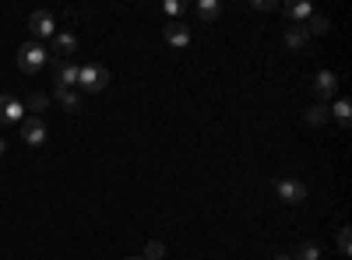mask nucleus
Returning a JSON list of instances; mask_svg holds the SVG:
<instances>
[{
    "instance_id": "obj_1",
    "label": "nucleus",
    "mask_w": 352,
    "mask_h": 260,
    "mask_svg": "<svg viewBox=\"0 0 352 260\" xmlns=\"http://www.w3.org/2000/svg\"><path fill=\"white\" fill-rule=\"evenodd\" d=\"M50 64V49L43 46V43H21V49H18V67L25 71V74H39L43 67Z\"/></svg>"
},
{
    "instance_id": "obj_2",
    "label": "nucleus",
    "mask_w": 352,
    "mask_h": 260,
    "mask_svg": "<svg viewBox=\"0 0 352 260\" xmlns=\"http://www.w3.org/2000/svg\"><path fill=\"white\" fill-rule=\"evenodd\" d=\"M78 84H81L88 95H96V92H102L106 84H109V71L102 64H81L78 67Z\"/></svg>"
},
{
    "instance_id": "obj_3",
    "label": "nucleus",
    "mask_w": 352,
    "mask_h": 260,
    "mask_svg": "<svg viewBox=\"0 0 352 260\" xmlns=\"http://www.w3.org/2000/svg\"><path fill=\"white\" fill-rule=\"evenodd\" d=\"M21 141H25V144H32V148L46 144V141H50V127H46V120H43V117H25V120H21Z\"/></svg>"
},
{
    "instance_id": "obj_4",
    "label": "nucleus",
    "mask_w": 352,
    "mask_h": 260,
    "mask_svg": "<svg viewBox=\"0 0 352 260\" xmlns=\"http://www.w3.org/2000/svg\"><path fill=\"white\" fill-rule=\"evenodd\" d=\"M28 32H32V43H43V39H53L56 36V21L50 11H36L28 18Z\"/></svg>"
},
{
    "instance_id": "obj_5",
    "label": "nucleus",
    "mask_w": 352,
    "mask_h": 260,
    "mask_svg": "<svg viewBox=\"0 0 352 260\" xmlns=\"http://www.w3.org/2000/svg\"><path fill=\"white\" fill-rule=\"evenodd\" d=\"M53 78H56V92H67L78 84V64L74 60H53Z\"/></svg>"
},
{
    "instance_id": "obj_6",
    "label": "nucleus",
    "mask_w": 352,
    "mask_h": 260,
    "mask_svg": "<svg viewBox=\"0 0 352 260\" xmlns=\"http://www.w3.org/2000/svg\"><path fill=\"white\" fill-rule=\"evenodd\" d=\"M275 193H278V200H285V204H303L307 200V187L300 180H278Z\"/></svg>"
},
{
    "instance_id": "obj_7",
    "label": "nucleus",
    "mask_w": 352,
    "mask_h": 260,
    "mask_svg": "<svg viewBox=\"0 0 352 260\" xmlns=\"http://www.w3.org/2000/svg\"><path fill=\"white\" fill-rule=\"evenodd\" d=\"M50 46H53V56H56V60H71V56L78 53V36H71V32H56V36L50 39Z\"/></svg>"
},
{
    "instance_id": "obj_8",
    "label": "nucleus",
    "mask_w": 352,
    "mask_h": 260,
    "mask_svg": "<svg viewBox=\"0 0 352 260\" xmlns=\"http://www.w3.org/2000/svg\"><path fill=\"white\" fill-rule=\"evenodd\" d=\"M25 120V102L14 95H0V123H21Z\"/></svg>"
},
{
    "instance_id": "obj_9",
    "label": "nucleus",
    "mask_w": 352,
    "mask_h": 260,
    "mask_svg": "<svg viewBox=\"0 0 352 260\" xmlns=\"http://www.w3.org/2000/svg\"><path fill=\"white\" fill-rule=\"evenodd\" d=\"M338 92V78L331 74V71H320L317 78H314V95L317 99H331Z\"/></svg>"
},
{
    "instance_id": "obj_10",
    "label": "nucleus",
    "mask_w": 352,
    "mask_h": 260,
    "mask_svg": "<svg viewBox=\"0 0 352 260\" xmlns=\"http://www.w3.org/2000/svg\"><path fill=\"white\" fill-rule=\"evenodd\" d=\"M166 39H169V46H190V28L184 21H169L166 25Z\"/></svg>"
},
{
    "instance_id": "obj_11",
    "label": "nucleus",
    "mask_w": 352,
    "mask_h": 260,
    "mask_svg": "<svg viewBox=\"0 0 352 260\" xmlns=\"http://www.w3.org/2000/svg\"><path fill=\"white\" fill-rule=\"evenodd\" d=\"M303 120H307L310 127H320V123H328V120H331V109H328L324 102H317V106L303 109Z\"/></svg>"
},
{
    "instance_id": "obj_12",
    "label": "nucleus",
    "mask_w": 352,
    "mask_h": 260,
    "mask_svg": "<svg viewBox=\"0 0 352 260\" xmlns=\"http://www.w3.org/2000/svg\"><path fill=\"white\" fill-rule=\"evenodd\" d=\"M307 43H310V36H307L303 25H289V28H285V46H289V49H303Z\"/></svg>"
},
{
    "instance_id": "obj_13",
    "label": "nucleus",
    "mask_w": 352,
    "mask_h": 260,
    "mask_svg": "<svg viewBox=\"0 0 352 260\" xmlns=\"http://www.w3.org/2000/svg\"><path fill=\"white\" fill-rule=\"evenodd\" d=\"M285 14H289V18H296V21H310L314 8L307 4V0H303V4H300V0H292V4H285Z\"/></svg>"
},
{
    "instance_id": "obj_14",
    "label": "nucleus",
    "mask_w": 352,
    "mask_h": 260,
    "mask_svg": "<svg viewBox=\"0 0 352 260\" xmlns=\"http://www.w3.org/2000/svg\"><path fill=\"white\" fill-rule=\"evenodd\" d=\"M56 102H60L67 113H81V95H78L74 88H67V92H56Z\"/></svg>"
},
{
    "instance_id": "obj_15",
    "label": "nucleus",
    "mask_w": 352,
    "mask_h": 260,
    "mask_svg": "<svg viewBox=\"0 0 352 260\" xmlns=\"http://www.w3.org/2000/svg\"><path fill=\"white\" fill-rule=\"evenodd\" d=\"M289 257H292V260H317V257H320V246H317V243H300Z\"/></svg>"
},
{
    "instance_id": "obj_16",
    "label": "nucleus",
    "mask_w": 352,
    "mask_h": 260,
    "mask_svg": "<svg viewBox=\"0 0 352 260\" xmlns=\"http://www.w3.org/2000/svg\"><path fill=\"white\" fill-rule=\"evenodd\" d=\"M219 11H222L219 0H201V4H197V18H201V21H215Z\"/></svg>"
},
{
    "instance_id": "obj_17",
    "label": "nucleus",
    "mask_w": 352,
    "mask_h": 260,
    "mask_svg": "<svg viewBox=\"0 0 352 260\" xmlns=\"http://www.w3.org/2000/svg\"><path fill=\"white\" fill-rule=\"evenodd\" d=\"M303 28H307V36H324L328 32V18L324 14H310V21Z\"/></svg>"
},
{
    "instance_id": "obj_18",
    "label": "nucleus",
    "mask_w": 352,
    "mask_h": 260,
    "mask_svg": "<svg viewBox=\"0 0 352 260\" xmlns=\"http://www.w3.org/2000/svg\"><path fill=\"white\" fill-rule=\"evenodd\" d=\"M331 113H335V120H338L342 127H349V120H352V109H349V102H345V99H338Z\"/></svg>"
},
{
    "instance_id": "obj_19",
    "label": "nucleus",
    "mask_w": 352,
    "mask_h": 260,
    "mask_svg": "<svg viewBox=\"0 0 352 260\" xmlns=\"http://www.w3.org/2000/svg\"><path fill=\"white\" fill-rule=\"evenodd\" d=\"M162 257H166V246L159 239H152L148 246H144V260H162Z\"/></svg>"
},
{
    "instance_id": "obj_20",
    "label": "nucleus",
    "mask_w": 352,
    "mask_h": 260,
    "mask_svg": "<svg viewBox=\"0 0 352 260\" xmlns=\"http://www.w3.org/2000/svg\"><path fill=\"white\" fill-rule=\"evenodd\" d=\"M50 106V99L43 95V92H32V95H28V109H32V113H43Z\"/></svg>"
},
{
    "instance_id": "obj_21",
    "label": "nucleus",
    "mask_w": 352,
    "mask_h": 260,
    "mask_svg": "<svg viewBox=\"0 0 352 260\" xmlns=\"http://www.w3.org/2000/svg\"><path fill=\"white\" fill-rule=\"evenodd\" d=\"M338 250H342V253L352 250V246H349V228H342V233H338Z\"/></svg>"
},
{
    "instance_id": "obj_22",
    "label": "nucleus",
    "mask_w": 352,
    "mask_h": 260,
    "mask_svg": "<svg viewBox=\"0 0 352 260\" xmlns=\"http://www.w3.org/2000/svg\"><path fill=\"white\" fill-rule=\"evenodd\" d=\"M162 11H166V14H180V4H176V0H169V4H162Z\"/></svg>"
},
{
    "instance_id": "obj_23",
    "label": "nucleus",
    "mask_w": 352,
    "mask_h": 260,
    "mask_svg": "<svg viewBox=\"0 0 352 260\" xmlns=\"http://www.w3.org/2000/svg\"><path fill=\"white\" fill-rule=\"evenodd\" d=\"M8 152V144H4V137H0V155H4Z\"/></svg>"
},
{
    "instance_id": "obj_24",
    "label": "nucleus",
    "mask_w": 352,
    "mask_h": 260,
    "mask_svg": "<svg viewBox=\"0 0 352 260\" xmlns=\"http://www.w3.org/2000/svg\"><path fill=\"white\" fill-rule=\"evenodd\" d=\"M275 260H292V257H289V253H282V257H275Z\"/></svg>"
},
{
    "instance_id": "obj_25",
    "label": "nucleus",
    "mask_w": 352,
    "mask_h": 260,
    "mask_svg": "<svg viewBox=\"0 0 352 260\" xmlns=\"http://www.w3.org/2000/svg\"><path fill=\"white\" fill-rule=\"evenodd\" d=\"M127 260H144V257H127Z\"/></svg>"
}]
</instances>
